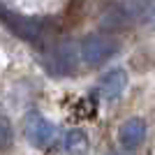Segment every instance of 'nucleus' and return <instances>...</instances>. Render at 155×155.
<instances>
[{"mask_svg":"<svg viewBox=\"0 0 155 155\" xmlns=\"http://www.w3.org/2000/svg\"><path fill=\"white\" fill-rule=\"evenodd\" d=\"M23 130H26V137L30 139L37 148H49L53 141H56V134H58V130L51 120H46L42 114L37 111H30L23 120Z\"/></svg>","mask_w":155,"mask_h":155,"instance_id":"obj_2","label":"nucleus"},{"mask_svg":"<svg viewBox=\"0 0 155 155\" xmlns=\"http://www.w3.org/2000/svg\"><path fill=\"white\" fill-rule=\"evenodd\" d=\"M120 49L116 39L111 35H104V32H93V35H86L81 42H79V58L84 60L88 67H95V65L107 63L109 58H114Z\"/></svg>","mask_w":155,"mask_h":155,"instance_id":"obj_1","label":"nucleus"},{"mask_svg":"<svg viewBox=\"0 0 155 155\" xmlns=\"http://www.w3.org/2000/svg\"><path fill=\"white\" fill-rule=\"evenodd\" d=\"M146 141V123L143 118H127L118 130V143L125 150H134Z\"/></svg>","mask_w":155,"mask_h":155,"instance_id":"obj_4","label":"nucleus"},{"mask_svg":"<svg viewBox=\"0 0 155 155\" xmlns=\"http://www.w3.org/2000/svg\"><path fill=\"white\" fill-rule=\"evenodd\" d=\"M12 143V127L5 118H0V148H7Z\"/></svg>","mask_w":155,"mask_h":155,"instance_id":"obj_6","label":"nucleus"},{"mask_svg":"<svg viewBox=\"0 0 155 155\" xmlns=\"http://www.w3.org/2000/svg\"><path fill=\"white\" fill-rule=\"evenodd\" d=\"M63 150L65 153H86L88 150V134L81 127L67 130L63 137Z\"/></svg>","mask_w":155,"mask_h":155,"instance_id":"obj_5","label":"nucleus"},{"mask_svg":"<svg viewBox=\"0 0 155 155\" xmlns=\"http://www.w3.org/2000/svg\"><path fill=\"white\" fill-rule=\"evenodd\" d=\"M127 88V74L120 67H114V70L104 72L100 81H97V95L102 100H116V97L123 95V91Z\"/></svg>","mask_w":155,"mask_h":155,"instance_id":"obj_3","label":"nucleus"}]
</instances>
